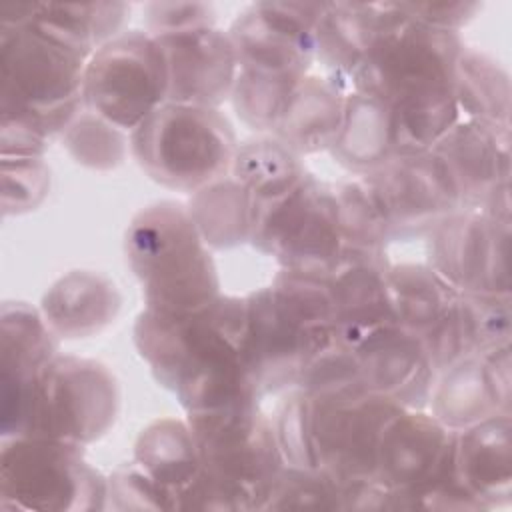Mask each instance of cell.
I'll return each mask as SVG.
<instances>
[{
	"label": "cell",
	"mask_w": 512,
	"mask_h": 512,
	"mask_svg": "<svg viewBox=\"0 0 512 512\" xmlns=\"http://www.w3.org/2000/svg\"><path fill=\"white\" fill-rule=\"evenodd\" d=\"M246 300L218 296L192 312L144 308L134 344L154 378L190 412L260 402L244 354Z\"/></svg>",
	"instance_id": "6da1fadb"
},
{
	"label": "cell",
	"mask_w": 512,
	"mask_h": 512,
	"mask_svg": "<svg viewBox=\"0 0 512 512\" xmlns=\"http://www.w3.org/2000/svg\"><path fill=\"white\" fill-rule=\"evenodd\" d=\"M462 46L458 32L422 24L390 2L388 20L352 74L350 90L388 106L396 156L430 150L460 120L452 76Z\"/></svg>",
	"instance_id": "7a4b0ae2"
},
{
	"label": "cell",
	"mask_w": 512,
	"mask_h": 512,
	"mask_svg": "<svg viewBox=\"0 0 512 512\" xmlns=\"http://www.w3.org/2000/svg\"><path fill=\"white\" fill-rule=\"evenodd\" d=\"M86 62L28 18V2L0 6V118L26 122L48 138L62 134L84 110Z\"/></svg>",
	"instance_id": "3957f363"
},
{
	"label": "cell",
	"mask_w": 512,
	"mask_h": 512,
	"mask_svg": "<svg viewBox=\"0 0 512 512\" xmlns=\"http://www.w3.org/2000/svg\"><path fill=\"white\" fill-rule=\"evenodd\" d=\"M126 258L146 306L192 312L220 296L216 264L188 208L162 200L142 208L126 230Z\"/></svg>",
	"instance_id": "277c9868"
},
{
	"label": "cell",
	"mask_w": 512,
	"mask_h": 512,
	"mask_svg": "<svg viewBox=\"0 0 512 512\" xmlns=\"http://www.w3.org/2000/svg\"><path fill=\"white\" fill-rule=\"evenodd\" d=\"M238 148L218 108L166 102L130 132V152L160 186L196 192L232 170Z\"/></svg>",
	"instance_id": "5b68a950"
},
{
	"label": "cell",
	"mask_w": 512,
	"mask_h": 512,
	"mask_svg": "<svg viewBox=\"0 0 512 512\" xmlns=\"http://www.w3.org/2000/svg\"><path fill=\"white\" fill-rule=\"evenodd\" d=\"M202 468L224 486L236 510H266L286 462L274 422L256 404L190 412Z\"/></svg>",
	"instance_id": "8992f818"
},
{
	"label": "cell",
	"mask_w": 512,
	"mask_h": 512,
	"mask_svg": "<svg viewBox=\"0 0 512 512\" xmlns=\"http://www.w3.org/2000/svg\"><path fill=\"white\" fill-rule=\"evenodd\" d=\"M108 500V480L84 458V446L46 438H4L0 450V508L92 512Z\"/></svg>",
	"instance_id": "52a82bcc"
},
{
	"label": "cell",
	"mask_w": 512,
	"mask_h": 512,
	"mask_svg": "<svg viewBox=\"0 0 512 512\" xmlns=\"http://www.w3.org/2000/svg\"><path fill=\"white\" fill-rule=\"evenodd\" d=\"M120 386L98 360L58 354L40 374L22 436H46L86 446L116 422Z\"/></svg>",
	"instance_id": "ba28073f"
},
{
	"label": "cell",
	"mask_w": 512,
	"mask_h": 512,
	"mask_svg": "<svg viewBox=\"0 0 512 512\" xmlns=\"http://www.w3.org/2000/svg\"><path fill=\"white\" fill-rule=\"evenodd\" d=\"M250 244L284 270L328 278L344 248L334 188L308 172L286 196L254 206Z\"/></svg>",
	"instance_id": "9c48e42d"
},
{
	"label": "cell",
	"mask_w": 512,
	"mask_h": 512,
	"mask_svg": "<svg viewBox=\"0 0 512 512\" xmlns=\"http://www.w3.org/2000/svg\"><path fill=\"white\" fill-rule=\"evenodd\" d=\"M84 108L124 132L138 128L168 102V70L158 40L144 30H124L86 62Z\"/></svg>",
	"instance_id": "30bf717a"
},
{
	"label": "cell",
	"mask_w": 512,
	"mask_h": 512,
	"mask_svg": "<svg viewBox=\"0 0 512 512\" xmlns=\"http://www.w3.org/2000/svg\"><path fill=\"white\" fill-rule=\"evenodd\" d=\"M310 404L318 470L340 486L374 478L380 436L402 408L364 388L310 394Z\"/></svg>",
	"instance_id": "8fae6325"
},
{
	"label": "cell",
	"mask_w": 512,
	"mask_h": 512,
	"mask_svg": "<svg viewBox=\"0 0 512 512\" xmlns=\"http://www.w3.org/2000/svg\"><path fill=\"white\" fill-rule=\"evenodd\" d=\"M244 300V354L260 396L296 388L304 364L338 338L336 326H304L272 286L258 288Z\"/></svg>",
	"instance_id": "7c38bea8"
},
{
	"label": "cell",
	"mask_w": 512,
	"mask_h": 512,
	"mask_svg": "<svg viewBox=\"0 0 512 512\" xmlns=\"http://www.w3.org/2000/svg\"><path fill=\"white\" fill-rule=\"evenodd\" d=\"M326 2H256L228 28L240 70L302 80L316 60V28Z\"/></svg>",
	"instance_id": "4fadbf2b"
},
{
	"label": "cell",
	"mask_w": 512,
	"mask_h": 512,
	"mask_svg": "<svg viewBox=\"0 0 512 512\" xmlns=\"http://www.w3.org/2000/svg\"><path fill=\"white\" fill-rule=\"evenodd\" d=\"M510 226L460 208L428 234V264L458 294L510 296Z\"/></svg>",
	"instance_id": "5bb4252c"
},
{
	"label": "cell",
	"mask_w": 512,
	"mask_h": 512,
	"mask_svg": "<svg viewBox=\"0 0 512 512\" xmlns=\"http://www.w3.org/2000/svg\"><path fill=\"white\" fill-rule=\"evenodd\" d=\"M364 178L384 208L392 242L428 236L462 208L448 170L432 150L394 156Z\"/></svg>",
	"instance_id": "9a60e30c"
},
{
	"label": "cell",
	"mask_w": 512,
	"mask_h": 512,
	"mask_svg": "<svg viewBox=\"0 0 512 512\" xmlns=\"http://www.w3.org/2000/svg\"><path fill=\"white\" fill-rule=\"evenodd\" d=\"M58 356V336L42 312L26 302L0 310V400L2 438L22 436L42 370Z\"/></svg>",
	"instance_id": "2e32d148"
},
{
	"label": "cell",
	"mask_w": 512,
	"mask_h": 512,
	"mask_svg": "<svg viewBox=\"0 0 512 512\" xmlns=\"http://www.w3.org/2000/svg\"><path fill=\"white\" fill-rule=\"evenodd\" d=\"M168 70V102L218 108L240 72L228 32L216 26L154 36Z\"/></svg>",
	"instance_id": "e0dca14e"
},
{
	"label": "cell",
	"mask_w": 512,
	"mask_h": 512,
	"mask_svg": "<svg viewBox=\"0 0 512 512\" xmlns=\"http://www.w3.org/2000/svg\"><path fill=\"white\" fill-rule=\"evenodd\" d=\"M360 382L368 392L396 402L400 408L424 410L438 374L434 372L420 336L384 326L352 348Z\"/></svg>",
	"instance_id": "ac0fdd59"
},
{
	"label": "cell",
	"mask_w": 512,
	"mask_h": 512,
	"mask_svg": "<svg viewBox=\"0 0 512 512\" xmlns=\"http://www.w3.org/2000/svg\"><path fill=\"white\" fill-rule=\"evenodd\" d=\"M510 144L508 124L460 118L430 150L448 170L462 208L480 210L496 186L510 182Z\"/></svg>",
	"instance_id": "d6986e66"
},
{
	"label": "cell",
	"mask_w": 512,
	"mask_h": 512,
	"mask_svg": "<svg viewBox=\"0 0 512 512\" xmlns=\"http://www.w3.org/2000/svg\"><path fill=\"white\" fill-rule=\"evenodd\" d=\"M392 262L386 250L346 246L328 280L336 300V332L348 348L358 346L372 332L396 324L386 276Z\"/></svg>",
	"instance_id": "ffe728a7"
},
{
	"label": "cell",
	"mask_w": 512,
	"mask_h": 512,
	"mask_svg": "<svg viewBox=\"0 0 512 512\" xmlns=\"http://www.w3.org/2000/svg\"><path fill=\"white\" fill-rule=\"evenodd\" d=\"M450 440L452 430L434 414L402 408L380 436L374 478L394 492L414 488L436 472Z\"/></svg>",
	"instance_id": "44dd1931"
},
{
	"label": "cell",
	"mask_w": 512,
	"mask_h": 512,
	"mask_svg": "<svg viewBox=\"0 0 512 512\" xmlns=\"http://www.w3.org/2000/svg\"><path fill=\"white\" fill-rule=\"evenodd\" d=\"M454 466L482 510L508 506L512 498V420L492 416L454 430Z\"/></svg>",
	"instance_id": "7402d4cb"
},
{
	"label": "cell",
	"mask_w": 512,
	"mask_h": 512,
	"mask_svg": "<svg viewBox=\"0 0 512 512\" xmlns=\"http://www.w3.org/2000/svg\"><path fill=\"white\" fill-rule=\"evenodd\" d=\"M120 304V292L108 276L72 270L46 290L40 312L58 338L76 340L108 328L116 320Z\"/></svg>",
	"instance_id": "603a6c76"
},
{
	"label": "cell",
	"mask_w": 512,
	"mask_h": 512,
	"mask_svg": "<svg viewBox=\"0 0 512 512\" xmlns=\"http://www.w3.org/2000/svg\"><path fill=\"white\" fill-rule=\"evenodd\" d=\"M348 92L342 82L330 76H304L272 136L300 158L330 150L342 128Z\"/></svg>",
	"instance_id": "cb8c5ba5"
},
{
	"label": "cell",
	"mask_w": 512,
	"mask_h": 512,
	"mask_svg": "<svg viewBox=\"0 0 512 512\" xmlns=\"http://www.w3.org/2000/svg\"><path fill=\"white\" fill-rule=\"evenodd\" d=\"M390 14V2H326L316 28V60L350 90V78L370 52Z\"/></svg>",
	"instance_id": "d4e9b609"
},
{
	"label": "cell",
	"mask_w": 512,
	"mask_h": 512,
	"mask_svg": "<svg viewBox=\"0 0 512 512\" xmlns=\"http://www.w3.org/2000/svg\"><path fill=\"white\" fill-rule=\"evenodd\" d=\"M346 170L368 176L396 156L394 120L388 106L362 92L346 94L342 128L328 150Z\"/></svg>",
	"instance_id": "484cf974"
},
{
	"label": "cell",
	"mask_w": 512,
	"mask_h": 512,
	"mask_svg": "<svg viewBox=\"0 0 512 512\" xmlns=\"http://www.w3.org/2000/svg\"><path fill=\"white\" fill-rule=\"evenodd\" d=\"M134 462L170 496L172 510L178 494L202 470L196 438L188 422L178 418H160L142 428L134 442Z\"/></svg>",
	"instance_id": "4316f807"
},
{
	"label": "cell",
	"mask_w": 512,
	"mask_h": 512,
	"mask_svg": "<svg viewBox=\"0 0 512 512\" xmlns=\"http://www.w3.org/2000/svg\"><path fill=\"white\" fill-rule=\"evenodd\" d=\"M128 14L124 2H28V18L38 28L86 58L122 32Z\"/></svg>",
	"instance_id": "83f0119b"
},
{
	"label": "cell",
	"mask_w": 512,
	"mask_h": 512,
	"mask_svg": "<svg viewBox=\"0 0 512 512\" xmlns=\"http://www.w3.org/2000/svg\"><path fill=\"white\" fill-rule=\"evenodd\" d=\"M186 208L208 248L228 250L250 242L254 202L232 174L192 192Z\"/></svg>",
	"instance_id": "f1b7e54d"
},
{
	"label": "cell",
	"mask_w": 512,
	"mask_h": 512,
	"mask_svg": "<svg viewBox=\"0 0 512 512\" xmlns=\"http://www.w3.org/2000/svg\"><path fill=\"white\" fill-rule=\"evenodd\" d=\"M452 92L460 118L510 126V76L490 54L462 46L454 64Z\"/></svg>",
	"instance_id": "f546056e"
},
{
	"label": "cell",
	"mask_w": 512,
	"mask_h": 512,
	"mask_svg": "<svg viewBox=\"0 0 512 512\" xmlns=\"http://www.w3.org/2000/svg\"><path fill=\"white\" fill-rule=\"evenodd\" d=\"M230 174L244 186L254 206H264L296 188L308 170L278 138L260 136L238 144Z\"/></svg>",
	"instance_id": "4dcf8cb0"
},
{
	"label": "cell",
	"mask_w": 512,
	"mask_h": 512,
	"mask_svg": "<svg viewBox=\"0 0 512 512\" xmlns=\"http://www.w3.org/2000/svg\"><path fill=\"white\" fill-rule=\"evenodd\" d=\"M386 286L396 324L416 336L426 334L458 296L430 264H392Z\"/></svg>",
	"instance_id": "1f68e13d"
},
{
	"label": "cell",
	"mask_w": 512,
	"mask_h": 512,
	"mask_svg": "<svg viewBox=\"0 0 512 512\" xmlns=\"http://www.w3.org/2000/svg\"><path fill=\"white\" fill-rule=\"evenodd\" d=\"M432 414L448 430H464L498 414L482 356H468L438 374L430 402Z\"/></svg>",
	"instance_id": "d6a6232c"
},
{
	"label": "cell",
	"mask_w": 512,
	"mask_h": 512,
	"mask_svg": "<svg viewBox=\"0 0 512 512\" xmlns=\"http://www.w3.org/2000/svg\"><path fill=\"white\" fill-rule=\"evenodd\" d=\"M332 188L344 244L354 248L386 250V244L392 242L390 226L370 182L360 176Z\"/></svg>",
	"instance_id": "836d02e7"
},
{
	"label": "cell",
	"mask_w": 512,
	"mask_h": 512,
	"mask_svg": "<svg viewBox=\"0 0 512 512\" xmlns=\"http://www.w3.org/2000/svg\"><path fill=\"white\" fill-rule=\"evenodd\" d=\"M300 80L256 70H240L230 94L238 118L256 132H274Z\"/></svg>",
	"instance_id": "e575fe53"
},
{
	"label": "cell",
	"mask_w": 512,
	"mask_h": 512,
	"mask_svg": "<svg viewBox=\"0 0 512 512\" xmlns=\"http://www.w3.org/2000/svg\"><path fill=\"white\" fill-rule=\"evenodd\" d=\"M60 136L74 162L98 172L118 168L130 152V136L86 108L64 128Z\"/></svg>",
	"instance_id": "d590c367"
},
{
	"label": "cell",
	"mask_w": 512,
	"mask_h": 512,
	"mask_svg": "<svg viewBox=\"0 0 512 512\" xmlns=\"http://www.w3.org/2000/svg\"><path fill=\"white\" fill-rule=\"evenodd\" d=\"M270 286L304 326H334L336 300L328 278L280 268Z\"/></svg>",
	"instance_id": "8d00e7d4"
},
{
	"label": "cell",
	"mask_w": 512,
	"mask_h": 512,
	"mask_svg": "<svg viewBox=\"0 0 512 512\" xmlns=\"http://www.w3.org/2000/svg\"><path fill=\"white\" fill-rule=\"evenodd\" d=\"M266 510H342V488L320 470L284 466Z\"/></svg>",
	"instance_id": "74e56055"
},
{
	"label": "cell",
	"mask_w": 512,
	"mask_h": 512,
	"mask_svg": "<svg viewBox=\"0 0 512 512\" xmlns=\"http://www.w3.org/2000/svg\"><path fill=\"white\" fill-rule=\"evenodd\" d=\"M274 432L286 466L318 470L312 444V404L308 392L302 388L288 390L276 412Z\"/></svg>",
	"instance_id": "f35d334b"
},
{
	"label": "cell",
	"mask_w": 512,
	"mask_h": 512,
	"mask_svg": "<svg viewBox=\"0 0 512 512\" xmlns=\"http://www.w3.org/2000/svg\"><path fill=\"white\" fill-rule=\"evenodd\" d=\"M420 340L436 374H442L456 362L478 354L472 324L460 294L452 300L442 318L420 336Z\"/></svg>",
	"instance_id": "ab89813d"
},
{
	"label": "cell",
	"mask_w": 512,
	"mask_h": 512,
	"mask_svg": "<svg viewBox=\"0 0 512 512\" xmlns=\"http://www.w3.org/2000/svg\"><path fill=\"white\" fill-rule=\"evenodd\" d=\"M2 214L16 216L42 204L50 190V166L44 156L2 158Z\"/></svg>",
	"instance_id": "60d3db41"
},
{
	"label": "cell",
	"mask_w": 512,
	"mask_h": 512,
	"mask_svg": "<svg viewBox=\"0 0 512 512\" xmlns=\"http://www.w3.org/2000/svg\"><path fill=\"white\" fill-rule=\"evenodd\" d=\"M472 324L478 354L510 342L512 306L510 296L500 294H460Z\"/></svg>",
	"instance_id": "b9f144b4"
},
{
	"label": "cell",
	"mask_w": 512,
	"mask_h": 512,
	"mask_svg": "<svg viewBox=\"0 0 512 512\" xmlns=\"http://www.w3.org/2000/svg\"><path fill=\"white\" fill-rule=\"evenodd\" d=\"M108 498L118 510H172L170 496L134 460L112 472Z\"/></svg>",
	"instance_id": "7bdbcfd3"
},
{
	"label": "cell",
	"mask_w": 512,
	"mask_h": 512,
	"mask_svg": "<svg viewBox=\"0 0 512 512\" xmlns=\"http://www.w3.org/2000/svg\"><path fill=\"white\" fill-rule=\"evenodd\" d=\"M146 32L152 36L214 26V8L204 2H150L144 6Z\"/></svg>",
	"instance_id": "ee69618b"
},
{
	"label": "cell",
	"mask_w": 512,
	"mask_h": 512,
	"mask_svg": "<svg viewBox=\"0 0 512 512\" xmlns=\"http://www.w3.org/2000/svg\"><path fill=\"white\" fill-rule=\"evenodd\" d=\"M402 10L432 28L458 32L482 8L478 2H400Z\"/></svg>",
	"instance_id": "f6af8a7d"
},
{
	"label": "cell",
	"mask_w": 512,
	"mask_h": 512,
	"mask_svg": "<svg viewBox=\"0 0 512 512\" xmlns=\"http://www.w3.org/2000/svg\"><path fill=\"white\" fill-rule=\"evenodd\" d=\"M486 380L490 384L498 414H512V360H510V342L480 352Z\"/></svg>",
	"instance_id": "bcb514c9"
},
{
	"label": "cell",
	"mask_w": 512,
	"mask_h": 512,
	"mask_svg": "<svg viewBox=\"0 0 512 512\" xmlns=\"http://www.w3.org/2000/svg\"><path fill=\"white\" fill-rule=\"evenodd\" d=\"M46 148H48V136H44L38 128L20 120L0 118V156L2 158L44 156Z\"/></svg>",
	"instance_id": "7dc6e473"
},
{
	"label": "cell",
	"mask_w": 512,
	"mask_h": 512,
	"mask_svg": "<svg viewBox=\"0 0 512 512\" xmlns=\"http://www.w3.org/2000/svg\"><path fill=\"white\" fill-rule=\"evenodd\" d=\"M480 210L488 218L510 226V182H504V184L496 186L490 192V196L484 200Z\"/></svg>",
	"instance_id": "c3c4849f"
}]
</instances>
